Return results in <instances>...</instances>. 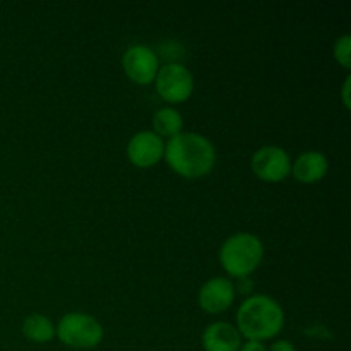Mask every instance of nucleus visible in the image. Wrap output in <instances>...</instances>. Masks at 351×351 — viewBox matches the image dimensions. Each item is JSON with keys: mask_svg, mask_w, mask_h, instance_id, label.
<instances>
[{"mask_svg": "<svg viewBox=\"0 0 351 351\" xmlns=\"http://www.w3.org/2000/svg\"><path fill=\"white\" fill-rule=\"evenodd\" d=\"M332 57L343 69L350 71L351 67V34H341L332 45Z\"/></svg>", "mask_w": 351, "mask_h": 351, "instance_id": "nucleus-14", "label": "nucleus"}, {"mask_svg": "<svg viewBox=\"0 0 351 351\" xmlns=\"http://www.w3.org/2000/svg\"><path fill=\"white\" fill-rule=\"evenodd\" d=\"M23 331L24 338L27 341L33 343H43L51 341L55 338V324L50 317L43 314H29L26 319L23 321Z\"/></svg>", "mask_w": 351, "mask_h": 351, "instance_id": "nucleus-13", "label": "nucleus"}, {"mask_svg": "<svg viewBox=\"0 0 351 351\" xmlns=\"http://www.w3.org/2000/svg\"><path fill=\"white\" fill-rule=\"evenodd\" d=\"M235 328L245 341H269L285 328L287 315L280 302L264 293H254L240 304Z\"/></svg>", "mask_w": 351, "mask_h": 351, "instance_id": "nucleus-2", "label": "nucleus"}, {"mask_svg": "<svg viewBox=\"0 0 351 351\" xmlns=\"http://www.w3.org/2000/svg\"><path fill=\"white\" fill-rule=\"evenodd\" d=\"M168 167L189 180L208 177L216 165L215 144L199 132H180L165 143Z\"/></svg>", "mask_w": 351, "mask_h": 351, "instance_id": "nucleus-1", "label": "nucleus"}, {"mask_svg": "<svg viewBox=\"0 0 351 351\" xmlns=\"http://www.w3.org/2000/svg\"><path fill=\"white\" fill-rule=\"evenodd\" d=\"M239 351H267V346L261 341H243Z\"/></svg>", "mask_w": 351, "mask_h": 351, "instance_id": "nucleus-17", "label": "nucleus"}, {"mask_svg": "<svg viewBox=\"0 0 351 351\" xmlns=\"http://www.w3.org/2000/svg\"><path fill=\"white\" fill-rule=\"evenodd\" d=\"M233 287H235V293L237 295H243V297H250L254 290V281L252 278L247 276V278H239L237 281H233Z\"/></svg>", "mask_w": 351, "mask_h": 351, "instance_id": "nucleus-15", "label": "nucleus"}, {"mask_svg": "<svg viewBox=\"0 0 351 351\" xmlns=\"http://www.w3.org/2000/svg\"><path fill=\"white\" fill-rule=\"evenodd\" d=\"M147 351H156V350H147Z\"/></svg>", "mask_w": 351, "mask_h": 351, "instance_id": "nucleus-19", "label": "nucleus"}, {"mask_svg": "<svg viewBox=\"0 0 351 351\" xmlns=\"http://www.w3.org/2000/svg\"><path fill=\"white\" fill-rule=\"evenodd\" d=\"M55 338L74 351L93 350L105 338L101 322L86 312H69L55 326Z\"/></svg>", "mask_w": 351, "mask_h": 351, "instance_id": "nucleus-4", "label": "nucleus"}, {"mask_svg": "<svg viewBox=\"0 0 351 351\" xmlns=\"http://www.w3.org/2000/svg\"><path fill=\"white\" fill-rule=\"evenodd\" d=\"M71 351H74V350H71Z\"/></svg>", "mask_w": 351, "mask_h": 351, "instance_id": "nucleus-20", "label": "nucleus"}, {"mask_svg": "<svg viewBox=\"0 0 351 351\" xmlns=\"http://www.w3.org/2000/svg\"><path fill=\"white\" fill-rule=\"evenodd\" d=\"M151 123H153V132L160 136L161 139H165V137L171 139V137L184 132V117L178 110H175L170 105L158 108L154 112Z\"/></svg>", "mask_w": 351, "mask_h": 351, "instance_id": "nucleus-12", "label": "nucleus"}, {"mask_svg": "<svg viewBox=\"0 0 351 351\" xmlns=\"http://www.w3.org/2000/svg\"><path fill=\"white\" fill-rule=\"evenodd\" d=\"M250 170L261 182L281 184L291 175V158L281 146L267 144L252 154Z\"/></svg>", "mask_w": 351, "mask_h": 351, "instance_id": "nucleus-6", "label": "nucleus"}, {"mask_svg": "<svg viewBox=\"0 0 351 351\" xmlns=\"http://www.w3.org/2000/svg\"><path fill=\"white\" fill-rule=\"evenodd\" d=\"M242 336L235 324L226 321H215L202 331L201 345L204 351H239Z\"/></svg>", "mask_w": 351, "mask_h": 351, "instance_id": "nucleus-11", "label": "nucleus"}, {"mask_svg": "<svg viewBox=\"0 0 351 351\" xmlns=\"http://www.w3.org/2000/svg\"><path fill=\"white\" fill-rule=\"evenodd\" d=\"M350 86H351V77L346 75L345 82H343V88H341V101L345 105V108H350L351 101H350Z\"/></svg>", "mask_w": 351, "mask_h": 351, "instance_id": "nucleus-18", "label": "nucleus"}, {"mask_svg": "<svg viewBox=\"0 0 351 351\" xmlns=\"http://www.w3.org/2000/svg\"><path fill=\"white\" fill-rule=\"evenodd\" d=\"M329 171V160L321 151H304L291 161V175L297 182L305 185H314L324 180Z\"/></svg>", "mask_w": 351, "mask_h": 351, "instance_id": "nucleus-10", "label": "nucleus"}, {"mask_svg": "<svg viewBox=\"0 0 351 351\" xmlns=\"http://www.w3.org/2000/svg\"><path fill=\"white\" fill-rule=\"evenodd\" d=\"M125 154L136 168H153L163 160L165 141L153 130H139L127 143Z\"/></svg>", "mask_w": 351, "mask_h": 351, "instance_id": "nucleus-8", "label": "nucleus"}, {"mask_svg": "<svg viewBox=\"0 0 351 351\" xmlns=\"http://www.w3.org/2000/svg\"><path fill=\"white\" fill-rule=\"evenodd\" d=\"M267 351H297V348L290 339H276V341L271 343Z\"/></svg>", "mask_w": 351, "mask_h": 351, "instance_id": "nucleus-16", "label": "nucleus"}, {"mask_svg": "<svg viewBox=\"0 0 351 351\" xmlns=\"http://www.w3.org/2000/svg\"><path fill=\"white\" fill-rule=\"evenodd\" d=\"M153 84L156 88L158 96L163 101L170 103V106L189 101L195 89L192 72L178 62H168V64L161 65Z\"/></svg>", "mask_w": 351, "mask_h": 351, "instance_id": "nucleus-5", "label": "nucleus"}, {"mask_svg": "<svg viewBox=\"0 0 351 351\" xmlns=\"http://www.w3.org/2000/svg\"><path fill=\"white\" fill-rule=\"evenodd\" d=\"M237 293L233 280L225 276H215L206 281L197 295V304L206 314H223L235 302Z\"/></svg>", "mask_w": 351, "mask_h": 351, "instance_id": "nucleus-9", "label": "nucleus"}, {"mask_svg": "<svg viewBox=\"0 0 351 351\" xmlns=\"http://www.w3.org/2000/svg\"><path fill=\"white\" fill-rule=\"evenodd\" d=\"M122 67L127 77L137 86H149L160 71V57L146 45H130L122 55Z\"/></svg>", "mask_w": 351, "mask_h": 351, "instance_id": "nucleus-7", "label": "nucleus"}, {"mask_svg": "<svg viewBox=\"0 0 351 351\" xmlns=\"http://www.w3.org/2000/svg\"><path fill=\"white\" fill-rule=\"evenodd\" d=\"M263 259L264 243L254 233H233L219 247V264L233 280L256 273Z\"/></svg>", "mask_w": 351, "mask_h": 351, "instance_id": "nucleus-3", "label": "nucleus"}]
</instances>
